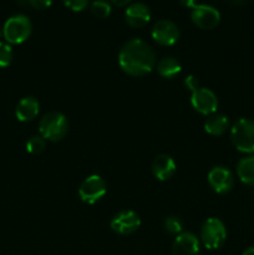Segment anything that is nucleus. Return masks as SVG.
Returning <instances> with one entry per match:
<instances>
[{
  "label": "nucleus",
  "instance_id": "obj_1",
  "mask_svg": "<svg viewBox=\"0 0 254 255\" xmlns=\"http://www.w3.org/2000/svg\"><path fill=\"white\" fill-rule=\"evenodd\" d=\"M119 65L129 76H144L154 69L156 55L142 39H131L119 52Z\"/></svg>",
  "mask_w": 254,
  "mask_h": 255
},
{
  "label": "nucleus",
  "instance_id": "obj_2",
  "mask_svg": "<svg viewBox=\"0 0 254 255\" xmlns=\"http://www.w3.org/2000/svg\"><path fill=\"white\" fill-rule=\"evenodd\" d=\"M69 131V121L61 112H49L39 122L40 136L51 142L64 138Z\"/></svg>",
  "mask_w": 254,
  "mask_h": 255
},
{
  "label": "nucleus",
  "instance_id": "obj_3",
  "mask_svg": "<svg viewBox=\"0 0 254 255\" xmlns=\"http://www.w3.org/2000/svg\"><path fill=\"white\" fill-rule=\"evenodd\" d=\"M231 141L237 151L254 153V121L244 117L237 120L231 128Z\"/></svg>",
  "mask_w": 254,
  "mask_h": 255
},
{
  "label": "nucleus",
  "instance_id": "obj_4",
  "mask_svg": "<svg viewBox=\"0 0 254 255\" xmlns=\"http://www.w3.org/2000/svg\"><path fill=\"white\" fill-rule=\"evenodd\" d=\"M31 30L32 25L29 17L22 14H17L10 16L5 21L2 35L9 44H22L29 39Z\"/></svg>",
  "mask_w": 254,
  "mask_h": 255
},
{
  "label": "nucleus",
  "instance_id": "obj_5",
  "mask_svg": "<svg viewBox=\"0 0 254 255\" xmlns=\"http://www.w3.org/2000/svg\"><path fill=\"white\" fill-rule=\"evenodd\" d=\"M201 239L207 249H219L227 239V229L218 218H208L201 228Z\"/></svg>",
  "mask_w": 254,
  "mask_h": 255
},
{
  "label": "nucleus",
  "instance_id": "obj_6",
  "mask_svg": "<svg viewBox=\"0 0 254 255\" xmlns=\"http://www.w3.org/2000/svg\"><path fill=\"white\" fill-rule=\"evenodd\" d=\"M106 182L99 174L86 177L79 188V196L86 204H95L106 194Z\"/></svg>",
  "mask_w": 254,
  "mask_h": 255
},
{
  "label": "nucleus",
  "instance_id": "obj_7",
  "mask_svg": "<svg viewBox=\"0 0 254 255\" xmlns=\"http://www.w3.org/2000/svg\"><path fill=\"white\" fill-rule=\"evenodd\" d=\"M191 19L194 25L203 30H212L218 26L221 21V14L212 5L199 4L192 9Z\"/></svg>",
  "mask_w": 254,
  "mask_h": 255
},
{
  "label": "nucleus",
  "instance_id": "obj_8",
  "mask_svg": "<svg viewBox=\"0 0 254 255\" xmlns=\"http://www.w3.org/2000/svg\"><path fill=\"white\" fill-rule=\"evenodd\" d=\"M152 39L162 46H172L179 39V29L168 19L158 20L152 27Z\"/></svg>",
  "mask_w": 254,
  "mask_h": 255
},
{
  "label": "nucleus",
  "instance_id": "obj_9",
  "mask_svg": "<svg viewBox=\"0 0 254 255\" xmlns=\"http://www.w3.org/2000/svg\"><path fill=\"white\" fill-rule=\"evenodd\" d=\"M191 104L197 112L204 116L216 114L218 109V99L212 90L206 87H199L192 92Z\"/></svg>",
  "mask_w": 254,
  "mask_h": 255
},
{
  "label": "nucleus",
  "instance_id": "obj_10",
  "mask_svg": "<svg viewBox=\"0 0 254 255\" xmlns=\"http://www.w3.org/2000/svg\"><path fill=\"white\" fill-rule=\"evenodd\" d=\"M112 231L121 236H129L138 231L141 227V218L133 211H121L111 219L110 223Z\"/></svg>",
  "mask_w": 254,
  "mask_h": 255
},
{
  "label": "nucleus",
  "instance_id": "obj_11",
  "mask_svg": "<svg viewBox=\"0 0 254 255\" xmlns=\"http://www.w3.org/2000/svg\"><path fill=\"white\" fill-rule=\"evenodd\" d=\"M208 183L216 193L226 194L233 188L234 176L226 167H214L208 173Z\"/></svg>",
  "mask_w": 254,
  "mask_h": 255
},
{
  "label": "nucleus",
  "instance_id": "obj_12",
  "mask_svg": "<svg viewBox=\"0 0 254 255\" xmlns=\"http://www.w3.org/2000/svg\"><path fill=\"white\" fill-rule=\"evenodd\" d=\"M126 22L132 27H142L151 20V10L143 2H132L125 11Z\"/></svg>",
  "mask_w": 254,
  "mask_h": 255
},
{
  "label": "nucleus",
  "instance_id": "obj_13",
  "mask_svg": "<svg viewBox=\"0 0 254 255\" xmlns=\"http://www.w3.org/2000/svg\"><path fill=\"white\" fill-rule=\"evenodd\" d=\"M173 255H198L199 241L193 233L182 232L176 237L172 247Z\"/></svg>",
  "mask_w": 254,
  "mask_h": 255
},
{
  "label": "nucleus",
  "instance_id": "obj_14",
  "mask_svg": "<svg viewBox=\"0 0 254 255\" xmlns=\"http://www.w3.org/2000/svg\"><path fill=\"white\" fill-rule=\"evenodd\" d=\"M176 162L168 154H159L152 162V173L158 181H168L176 173Z\"/></svg>",
  "mask_w": 254,
  "mask_h": 255
},
{
  "label": "nucleus",
  "instance_id": "obj_15",
  "mask_svg": "<svg viewBox=\"0 0 254 255\" xmlns=\"http://www.w3.org/2000/svg\"><path fill=\"white\" fill-rule=\"evenodd\" d=\"M40 104L35 97L27 96L19 101L15 109V116L19 121L29 122L32 121L39 115Z\"/></svg>",
  "mask_w": 254,
  "mask_h": 255
},
{
  "label": "nucleus",
  "instance_id": "obj_16",
  "mask_svg": "<svg viewBox=\"0 0 254 255\" xmlns=\"http://www.w3.org/2000/svg\"><path fill=\"white\" fill-rule=\"evenodd\" d=\"M229 128L228 117L222 114H212L204 122V131L212 136H221Z\"/></svg>",
  "mask_w": 254,
  "mask_h": 255
},
{
  "label": "nucleus",
  "instance_id": "obj_17",
  "mask_svg": "<svg viewBox=\"0 0 254 255\" xmlns=\"http://www.w3.org/2000/svg\"><path fill=\"white\" fill-rule=\"evenodd\" d=\"M237 174L244 184L254 187V156L244 157L238 162Z\"/></svg>",
  "mask_w": 254,
  "mask_h": 255
},
{
  "label": "nucleus",
  "instance_id": "obj_18",
  "mask_svg": "<svg viewBox=\"0 0 254 255\" xmlns=\"http://www.w3.org/2000/svg\"><path fill=\"white\" fill-rule=\"evenodd\" d=\"M182 71V65L174 57H164L157 64V72L164 79H174Z\"/></svg>",
  "mask_w": 254,
  "mask_h": 255
},
{
  "label": "nucleus",
  "instance_id": "obj_19",
  "mask_svg": "<svg viewBox=\"0 0 254 255\" xmlns=\"http://www.w3.org/2000/svg\"><path fill=\"white\" fill-rule=\"evenodd\" d=\"M90 10H91L95 16L100 17V19H105V17L110 16L112 7L107 0H94L90 5Z\"/></svg>",
  "mask_w": 254,
  "mask_h": 255
},
{
  "label": "nucleus",
  "instance_id": "obj_20",
  "mask_svg": "<svg viewBox=\"0 0 254 255\" xmlns=\"http://www.w3.org/2000/svg\"><path fill=\"white\" fill-rule=\"evenodd\" d=\"M46 139L41 136H32L26 142V151L31 154H40L45 151Z\"/></svg>",
  "mask_w": 254,
  "mask_h": 255
},
{
  "label": "nucleus",
  "instance_id": "obj_21",
  "mask_svg": "<svg viewBox=\"0 0 254 255\" xmlns=\"http://www.w3.org/2000/svg\"><path fill=\"white\" fill-rule=\"evenodd\" d=\"M164 229H166L169 234H176V236H178V234H181L182 231H183V223H182V221L178 217H167V218L164 219Z\"/></svg>",
  "mask_w": 254,
  "mask_h": 255
},
{
  "label": "nucleus",
  "instance_id": "obj_22",
  "mask_svg": "<svg viewBox=\"0 0 254 255\" xmlns=\"http://www.w3.org/2000/svg\"><path fill=\"white\" fill-rule=\"evenodd\" d=\"M12 61V49L9 44L0 41V67H7Z\"/></svg>",
  "mask_w": 254,
  "mask_h": 255
},
{
  "label": "nucleus",
  "instance_id": "obj_23",
  "mask_svg": "<svg viewBox=\"0 0 254 255\" xmlns=\"http://www.w3.org/2000/svg\"><path fill=\"white\" fill-rule=\"evenodd\" d=\"M65 6L71 9L72 11H82L89 5V0H62Z\"/></svg>",
  "mask_w": 254,
  "mask_h": 255
},
{
  "label": "nucleus",
  "instance_id": "obj_24",
  "mask_svg": "<svg viewBox=\"0 0 254 255\" xmlns=\"http://www.w3.org/2000/svg\"><path fill=\"white\" fill-rule=\"evenodd\" d=\"M27 4L31 5L34 9L45 10L51 6L52 0H27Z\"/></svg>",
  "mask_w": 254,
  "mask_h": 255
},
{
  "label": "nucleus",
  "instance_id": "obj_25",
  "mask_svg": "<svg viewBox=\"0 0 254 255\" xmlns=\"http://www.w3.org/2000/svg\"><path fill=\"white\" fill-rule=\"evenodd\" d=\"M184 85H186L187 89L191 90L192 92L196 91L197 89H199L198 80H197V77L193 76V75H188V76L184 79Z\"/></svg>",
  "mask_w": 254,
  "mask_h": 255
},
{
  "label": "nucleus",
  "instance_id": "obj_26",
  "mask_svg": "<svg viewBox=\"0 0 254 255\" xmlns=\"http://www.w3.org/2000/svg\"><path fill=\"white\" fill-rule=\"evenodd\" d=\"M110 1L117 6H126L127 4H131L132 0H110Z\"/></svg>",
  "mask_w": 254,
  "mask_h": 255
},
{
  "label": "nucleus",
  "instance_id": "obj_27",
  "mask_svg": "<svg viewBox=\"0 0 254 255\" xmlns=\"http://www.w3.org/2000/svg\"><path fill=\"white\" fill-rule=\"evenodd\" d=\"M179 2H181L183 6L186 7H192L193 9L194 6H196V0H179Z\"/></svg>",
  "mask_w": 254,
  "mask_h": 255
},
{
  "label": "nucleus",
  "instance_id": "obj_28",
  "mask_svg": "<svg viewBox=\"0 0 254 255\" xmlns=\"http://www.w3.org/2000/svg\"><path fill=\"white\" fill-rule=\"evenodd\" d=\"M242 255H254V247H251V248L246 249Z\"/></svg>",
  "mask_w": 254,
  "mask_h": 255
},
{
  "label": "nucleus",
  "instance_id": "obj_29",
  "mask_svg": "<svg viewBox=\"0 0 254 255\" xmlns=\"http://www.w3.org/2000/svg\"><path fill=\"white\" fill-rule=\"evenodd\" d=\"M234 2H241V1H243V0H233Z\"/></svg>",
  "mask_w": 254,
  "mask_h": 255
},
{
  "label": "nucleus",
  "instance_id": "obj_30",
  "mask_svg": "<svg viewBox=\"0 0 254 255\" xmlns=\"http://www.w3.org/2000/svg\"><path fill=\"white\" fill-rule=\"evenodd\" d=\"M0 35H1V32H0Z\"/></svg>",
  "mask_w": 254,
  "mask_h": 255
}]
</instances>
